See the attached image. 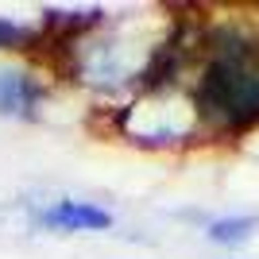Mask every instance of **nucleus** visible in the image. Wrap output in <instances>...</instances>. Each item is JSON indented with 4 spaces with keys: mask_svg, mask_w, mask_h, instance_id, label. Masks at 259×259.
<instances>
[{
    "mask_svg": "<svg viewBox=\"0 0 259 259\" xmlns=\"http://www.w3.org/2000/svg\"><path fill=\"white\" fill-rule=\"evenodd\" d=\"M255 217H221V221H213L209 225V240H217V244H244V240L255 232Z\"/></svg>",
    "mask_w": 259,
    "mask_h": 259,
    "instance_id": "obj_4",
    "label": "nucleus"
},
{
    "mask_svg": "<svg viewBox=\"0 0 259 259\" xmlns=\"http://www.w3.org/2000/svg\"><path fill=\"white\" fill-rule=\"evenodd\" d=\"M23 27H16V23H0V47H12V43H20L23 39Z\"/></svg>",
    "mask_w": 259,
    "mask_h": 259,
    "instance_id": "obj_5",
    "label": "nucleus"
},
{
    "mask_svg": "<svg viewBox=\"0 0 259 259\" xmlns=\"http://www.w3.org/2000/svg\"><path fill=\"white\" fill-rule=\"evenodd\" d=\"M47 228H66V232H89V228H108L112 217L89 201H58L39 217Z\"/></svg>",
    "mask_w": 259,
    "mask_h": 259,
    "instance_id": "obj_2",
    "label": "nucleus"
},
{
    "mask_svg": "<svg viewBox=\"0 0 259 259\" xmlns=\"http://www.w3.org/2000/svg\"><path fill=\"white\" fill-rule=\"evenodd\" d=\"M197 116L217 128H248L259 120V47L244 39H225L213 51L201 81L194 89Z\"/></svg>",
    "mask_w": 259,
    "mask_h": 259,
    "instance_id": "obj_1",
    "label": "nucleus"
},
{
    "mask_svg": "<svg viewBox=\"0 0 259 259\" xmlns=\"http://www.w3.org/2000/svg\"><path fill=\"white\" fill-rule=\"evenodd\" d=\"M35 85L23 74H0V112L8 116H31L35 112Z\"/></svg>",
    "mask_w": 259,
    "mask_h": 259,
    "instance_id": "obj_3",
    "label": "nucleus"
}]
</instances>
